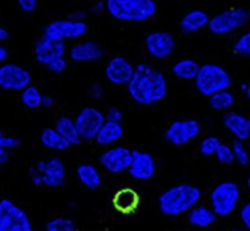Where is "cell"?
<instances>
[{
  "instance_id": "ee69618b",
  "label": "cell",
  "mask_w": 250,
  "mask_h": 231,
  "mask_svg": "<svg viewBox=\"0 0 250 231\" xmlns=\"http://www.w3.org/2000/svg\"><path fill=\"white\" fill-rule=\"evenodd\" d=\"M9 52L5 47L0 44V64L5 63L6 60L8 58Z\"/></svg>"
},
{
  "instance_id": "6da1fadb",
  "label": "cell",
  "mask_w": 250,
  "mask_h": 231,
  "mask_svg": "<svg viewBox=\"0 0 250 231\" xmlns=\"http://www.w3.org/2000/svg\"><path fill=\"white\" fill-rule=\"evenodd\" d=\"M126 87L130 98L142 105L157 104L167 95V83L164 73L146 63L135 66Z\"/></svg>"
},
{
  "instance_id": "f6af8a7d",
  "label": "cell",
  "mask_w": 250,
  "mask_h": 231,
  "mask_svg": "<svg viewBox=\"0 0 250 231\" xmlns=\"http://www.w3.org/2000/svg\"><path fill=\"white\" fill-rule=\"evenodd\" d=\"M9 157H10V155H9L8 151H4V150L0 148V166L6 164L8 161Z\"/></svg>"
},
{
  "instance_id": "4dcf8cb0",
  "label": "cell",
  "mask_w": 250,
  "mask_h": 231,
  "mask_svg": "<svg viewBox=\"0 0 250 231\" xmlns=\"http://www.w3.org/2000/svg\"><path fill=\"white\" fill-rule=\"evenodd\" d=\"M232 50L236 55L245 58L250 57V30L239 35L232 45Z\"/></svg>"
},
{
  "instance_id": "f1b7e54d",
  "label": "cell",
  "mask_w": 250,
  "mask_h": 231,
  "mask_svg": "<svg viewBox=\"0 0 250 231\" xmlns=\"http://www.w3.org/2000/svg\"><path fill=\"white\" fill-rule=\"evenodd\" d=\"M42 92L37 86L29 85L21 92V101L26 108L37 109L41 107L42 99Z\"/></svg>"
},
{
  "instance_id": "c3c4849f",
  "label": "cell",
  "mask_w": 250,
  "mask_h": 231,
  "mask_svg": "<svg viewBox=\"0 0 250 231\" xmlns=\"http://www.w3.org/2000/svg\"><path fill=\"white\" fill-rule=\"evenodd\" d=\"M248 84L245 83V82H243V83L241 84H240V89L242 91V92H245L246 91L247 88H248Z\"/></svg>"
},
{
  "instance_id": "836d02e7",
  "label": "cell",
  "mask_w": 250,
  "mask_h": 231,
  "mask_svg": "<svg viewBox=\"0 0 250 231\" xmlns=\"http://www.w3.org/2000/svg\"><path fill=\"white\" fill-rule=\"evenodd\" d=\"M214 155L221 164L230 165L235 162L234 154L231 146L226 144L222 143Z\"/></svg>"
},
{
  "instance_id": "60d3db41",
  "label": "cell",
  "mask_w": 250,
  "mask_h": 231,
  "mask_svg": "<svg viewBox=\"0 0 250 231\" xmlns=\"http://www.w3.org/2000/svg\"><path fill=\"white\" fill-rule=\"evenodd\" d=\"M29 178H30L31 182L35 186L42 185V176L35 168V167L32 168L29 170Z\"/></svg>"
},
{
  "instance_id": "8fae6325",
  "label": "cell",
  "mask_w": 250,
  "mask_h": 231,
  "mask_svg": "<svg viewBox=\"0 0 250 231\" xmlns=\"http://www.w3.org/2000/svg\"><path fill=\"white\" fill-rule=\"evenodd\" d=\"M82 140H95L105 123V114L95 107L86 106L82 108L74 119Z\"/></svg>"
},
{
  "instance_id": "bcb514c9",
  "label": "cell",
  "mask_w": 250,
  "mask_h": 231,
  "mask_svg": "<svg viewBox=\"0 0 250 231\" xmlns=\"http://www.w3.org/2000/svg\"><path fill=\"white\" fill-rule=\"evenodd\" d=\"M105 8V3H104V1H98L92 7V11L96 14H98V13H101Z\"/></svg>"
},
{
  "instance_id": "2e32d148",
  "label": "cell",
  "mask_w": 250,
  "mask_h": 231,
  "mask_svg": "<svg viewBox=\"0 0 250 231\" xmlns=\"http://www.w3.org/2000/svg\"><path fill=\"white\" fill-rule=\"evenodd\" d=\"M127 171L136 180H149L156 172L155 160L149 153L132 150V161Z\"/></svg>"
},
{
  "instance_id": "4fadbf2b",
  "label": "cell",
  "mask_w": 250,
  "mask_h": 231,
  "mask_svg": "<svg viewBox=\"0 0 250 231\" xmlns=\"http://www.w3.org/2000/svg\"><path fill=\"white\" fill-rule=\"evenodd\" d=\"M132 151L127 147H112L101 154L99 161L102 167L111 173L128 170L131 164Z\"/></svg>"
},
{
  "instance_id": "ac0fdd59",
  "label": "cell",
  "mask_w": 250,
  "mask_h": 231,
  "mask_svg": "<svg viewBox=\"0 0 250 231\" xmlns=\"http://www.w3.org/2000/svg\"><path fill=\"white\" fill-rule=\"evenodd\" d=\"M105 51L101 44L93 41H82L75 44L69 51L70 60L75 63H92L104 57Z\"/></svg>"
},
{
  "instance_id": "b9f144b4",
  "label": "cell",
  "mask_w": 250,
  "mask_h": 231,
  "mask_svg": "<svg viewBox=\"0 0 250 231\" xmlns=\"http://www.w3.org/2000/svg\"><path fill=\"white\" fill-rule=\"evenodd\" d=\"M54 104H55V101L51 95H43L41 107H43L45 109H51L54 106Z\"/></svg>"
},
{
  "instance_id": "1f68e13d",
  "label": "cell",
  "mask_w": 250,
  "mask_h": 231,
  "mask_svg": "<svg viewBox=\"0 0 250 231\" xmlns=\"http://www.w3.org/2000/svg\"><path fill=\"white\" fill-rule=\"evenodd\" d=\"M234 154L235 162L241 166H248L250 164V156L244 141L234 140L231 145Z\"/></svg>"
},
{
  "instance_id": "52a82bcc",
  "label": "cell",
  "mask_w": 250,
  "mask_h": 231,
  "mask_svg": "<svg viewBox=\"0 0 250 231\" xmlns=\"http://www.w3.org/2000/svg\"><path fill=\"white\" fill-rule=\"evenodd\" d=\"M0 231H36L26 211L10 198L0 200Z\"/></svg>"
},
{
  "instance_id": "ab89813d",
  "label": "cell",
  "mask_w": 250,
  "mask_h": 231,
  "mask_svg": "<svg viewBox=\"0 0 250 231\" xmlns=\"http://www.w3.org/2000/svg\"><path fill=\"white\" fill-rule=\"evenodd\" d=\"M88 92L91 98L95 100L101 99L104 95V89L101 84L95 82L89 86Z\"/></svg>"
},
{
  "instance_id": "d4e9b609",
  "label": "cell",
  "mask_w": 250,
  "mask_h": 231,
  "mask_svg": "<svg viewBox=\"0 0 250 231\" xmlns=\"http://www.w3.org/2000/svg\"><path fill=\"white\" fill-rule=\"evenodd\" d=\"M76 175L81 183L89 189H98L102 184L101 173L95 166L89 163L80 165L76 170Z\"/></svg>"
},
{
  "instance_id": "816d5d0a",
  "label": "cell",
  "mask_w": 250,
  "mask_h": 231,
  "mask_svg": "<svg viewBox=\"0 0 250 231\" xmlns=\"http://www.w3.org/2000/svg\"><path fill=\"white\" fill-rule=\"evenodd\" d=\"M230 231H246L242 230V229H232V230Z\"/></svg>"
},
{
  "instance_id": "9c48e42d",
  "label": "cell",
  "mask_w": 250,
  "mask_h": 231,
  "mask_svg": "<svg viewBox=\"0 0 250 231\" xmlns=\"http://www.w3.org/2000/svg\"><path fill=\"white\" fill-rule=\"evenodd\" d=\"M31 83L32 75L25 67L10 63L0 65V89L21 92Z\"/></svg>"
},
{
  "instance_id": "5b68a950",
  "label": "cell",
  "mask_w": 250,
  "mask_h": 231,
  "mask_svg": "<svg viewBox=\"0 0 250 231\" xmlns=\"http://www.w3.org/2000/svg\"><path fill=\"white\" fill-rule=\"evenodd\" d=\"M241 199V188L232 181L216 185L209 195L210 207L217 217L230 215L237 208Z\"/></svg>"
},
{
  "instance_id": "8992f818",
  "label": "cell",
  "mask_w": 250,
  "mask_h": 231,
  "mask_svg": "<svg viewBox=\"0 0 250 231\" xmlns=\"http://www.w3.org/2000/svg\"><path fill=\"white\" fill-rule=\"evenodd\" d=\"M250 20V12L242 7L226 9L210 17L208 29L219 36L230 35L244 27Z\"/></svg>"
},
{
  "instance_id": "f907efd6",
  "label": "cell",
  "mask_w": 250,
  "mask_h": 231,
  "mask_svg": "<svg viewBox=\"0 0 250 231\" xmlns=\"http://www.w3.org/2000/svg\"><path fill=\"white\" fill-rule=\"evenodd\" d=\"M246 186L248 188V190L250 192V175L248 176V179H247Z\"/></svg>"
},
{
  "instance_id": "603a6c76",
  "label": "cell",
  "mask_w": 250,
  "mask_h": 231,
  "mask_svg": "<svg viewBox=\"0 0 250 231\" xmlns=\"http://www.w3.org/2000/svg\"><path fill=\"white\" fill-rule=\"evenodd\" d=\"M124 135V129L121 123L105 120L95 138L97 144L108 146L120 141Z\"/></svg>"
},
{
  "instance_id": "83f0119b",
  "label": "cell",
  "mask_w": 250,
  "mask_h": 231,
  "mask_svg": "<svg viewBox=\"0 0 250 231\" xmlns=\"http://www.w3.org/2000/svg\"><path fill=\"white\" fill-rule=\"evenodd\" d=\"M210 107L216 111H230L235 104V96L229 89L221 91L208 98Z\"/></svg>"
},
{
  "instance_id": "e0dca14e",
  "label": "cell",
  "mask_w": 250,
  "mask_h": 231,
  "mask_svg": "<svg viewBox=\"0 0 250 231\" xmlns=\"http://www.w3.org/2000/svg\"><path fill=\"white\" fill-rule=\"evenodd\" d=\"M65 51V42L51 41L42 36L37 41L34 48L37 62L45 66L56 59L64 57Z\"/></svg>"
},
{
  "instance_id": "681fc988",
  "label": "cell",
  "mask_w": 250,
  "mask_h": 231,
  "mask_svg": "<svg viewBox=\"0 0 250 231\" xmlns=\"http://www.w3.org/2000/svg\"><path fill=\"white\" fill-rule=\"evenodd\" d=\"M245 93V95H246L247 98H248V99L250 101V84H248V88H247Z\"/></svg>"
},
{
  "instance_id": "8d00e7d4",
  "label": "cell",
  "mask_w": 250,
  "mask_h": 231,
  "mask_svg": "<svg viewBox=\"0 0 250 231\" xmlns=\"http://www.w3.org/2000/svg\"><path fill=\"white\" fill-rule=\"evenodd\" d=\"M241 221L245 228V231H250V202L242 206L239 211Z\"/></svg>"
},
{
  "instance_id": "7bdbcfd3",
  "label": "cell",
  "mask_w": 250,
  "mask_h": 231,
  "mask_svg": "<svg viewBox=\"0 0 250 231\" xmlns=\"http://www.w3.org/2000/svg\"><path fill=\"white\" fill-rule=\"evenodd\" d=\"M87 14L86 12L83 10H76L71 13L68 19L71 20L78 21H84V19H86Z\"/></svg>"
},
{
  "instance_id": "7402d4cb",
  "label": "cell",
  "mask_w": 250,
  "mask_h": 231,
  "mask_svg": "<svg viewBox=\"0 0 250 231\" xmlns=\"http://www.w3.org/2000/svg\"><path fill=\"white\" fill-rule=\"evenodd\" d=\"M217 216L210 207L197 205L188 213V221L192 226L198 229H207L212 226Z\"/></svg>"
},
{
  "instance_id": "f5cc1de1",
  "label": "cell",
  "mask_w": 250,
  "mask_h": 231,
  "mask_svg": "<svg viewBox=\"0 0 250 231\" xmlns=\"http://www.w3.org/2000/svg\"><path fill=\"white\" fill-rule=\"evenodd\" d=\"M2 131H1V128H0V135H2Z\"/></svg>"
},
{
  "instance_id": "d6986e66",
  "label": "cell",
  "mask_w": 250,
  "mask_h": 231,
  "mask_svg": "<svg viewBox=\"0 0 250 231\" xmlns=\"http://www.w3.org/2000/svg\"><path fill=\"white\" fill-rule=\"evenodd\" d=\"M227 130L237 141H245L250 136L249 118L236 111L226 112L222 119Z\"/></svg>"
},
{
  "instance_id": "7a4b0ae2",
  "label": "cell",
  "mask_w": 250,
  "mask_h": 231,
  "mask_svg": "<svg viewBox=\"0 0 250 231\" xmlns=\"http://www.w3.org/2000/svg\"><path fill=\"white\" fill-rule=\"evenodd\" d=\"M202 193L195 185L179 184L165 190L158 198L160 212L167 217H177L188 214L198 205Z\"/></svg>"
},
{
  "instance_id": "ffe728a7",
  "label": "cell",
  "mask_w": 250,
  "mask_h": 231,
  "mask_svg": "<svg viewBox=\"0 0 250 231\" xmlns=\"http://www.w3.org/2000/svg\"><path fill=\"white\" fill-rule=\"evenodd\" d=\"M139 204V195L135 189L130 188L120 189L113 198L114 208L122 214H132L138 210Z\"/></svg>"
},
{
  "instance_id": "cb8c5ba5",
  "label": "cell",
  "mask_w": 250,
  "mask_h": 231,
  "mask_svg": "<svg viewBox=\"0 0 250 231\" xmlns=\"http://www.w3.org/2000/svg\"><path fill=\"white\" fill-rule=\"evenodd\" d=\"M54 127L70 146H77L82 142V138L75 120L72 118L67 116H61L57 119Z\"/></svg>"
},
{
  "instance_id": "d590c367",
  "label": "cell",
  "mask_w": 250,
  "mask_h": 231,
  "mask_svg": "<svg viewBox=\"0 0 250 231\" xmlns=\"http://www.w3.org/2000/svg\"><path fill=\"white\" fill-rule=\"evenodd\" d=\"M67 62L64 57H60V58L56 59L54 61L51 62V63L46 66L48 70L53 73L59 74L64 72L67 68Z\"/></svg>"
},
{
  "instance_id": "db71d44e",
  "label": "cell",
  "mask_w": 250,
  "mask_h": 231,
  "mask_svg": "<svg viewBox=\"0 0 250 231\" xmlns=\"http://www.w3.org/2000/svg\"><path fill=\"white\" fill-rule=\"evenodd\" d=\"M250 129V116L249 117Z\"/></svg>"
},
{
  "instance_id": "277c9868",
  "label": "cell",
  "mask_w": 250,
  "mask_h": 231,
  "mask_svg": "<svg viewBox=\"0 0 250 231\" xmlns=\"http://www.w3.org/2000/svg\"><path fill=\"white\" fill-rule=\"evenodd\" d=\"M194 82L197 91L203 96L209 98L217 92L230 89L233 80L230 73L223 66L206 63L201 65Z\"/></svg>"
},
{
  "instance_id": "30bf717a",
  "label": "cell",
  "mask_w": 250,
  "mask_h": 231,
  "mask_svg": "<svg viewBox=\"0 0 250 231\" xmlns=\"http://www.w3.org/2000/svg\"><path fill=\"white\" fill-rule=\"evenodd\" d=\"M201 131V125L196 119H179L172 122L167 126L165 131L164 137L172 145L181 147L197 138Z\"/></svg>"
},
{
  "instance_id": "e575fe53",
  "label": "cell",
  "mask_w": 250,
  "mask_h": 231,
  "mask_svg": "<svg viewBox=\"0 0 250 231\" xmlns=\"http://www.w3.org/2000/svg\"><path fill=\"white\" fill-rule=\"evenodd\" d=\"M20 141L16 137L12 135H0V148L8 151L15 149L20 146Z\"/></svg>"
},
{
  "instance_id": "5bb4252c",
  "label": "cell",
  "mask_w": 250,
  "mask_h": 231,
  "mask_svg": "<svg viewBox=\"0 0 250 231\" xmlns=\"http://www.w3.org/2000/svg\"><path fill=\"white\" fill-rule=\"evenodd\" d=\"M35 168L42 176V185L48 188L61 187L65 181V167L58 157H51L46 160H40Z\"/></svg>"
},
{
  "instance_id": "f546056e",
  "label": "cell",
  "mask_w": 250,
  "mask_h": 231,
  "mask_svg": "<svg viewBox=\"0 0 250 231\" xmlns=\"http://www.w3.org/2000/svg\"><path fill=\"white\" fill-rule=\"evenodd\" d=\"M45 231H78L77 226L72 219L57 217L47 222Z\"/></svg>"
},
{
  "instance_id": "44dd1931",
  "label": "cell",
  "mask_w": 250,
  "mask_h": 231,
  "mask_svg": "<svg viewBox=\"0 0 250 231\" xmlns=\"http://www.w3.org/2000/svg\"><path fill=\"white\" fill-rule=\"evenodd\" d=\"M210 17L205 10L193 9L184 15L179 26L184 34L195 33L208 26Z\"/></svg>"
},
{
  "instance_id": "ba28073f",
  "label": "cell",
  "mask_w": 250,
  "mask_h": 231,
  "mask_svg": "<svg viewBox=\"0 0 250 231\" xmlns=\"http://www.w3.org/2000/svg\"><path fill=\"white\" fill-rule=\"evenodd\" d=\"M88 26L85 21L71 19L53 21L43 29L42 37L51 41L64 42L66 40H75L86 35Z\"/></svg>"
},
{
  "instance_id": "3957f363",
  "label": "cell",
  "mask_w": 250,
  "mask_h": 231,
  "mask_svg": "<svg viewBox=\"0 0 250 231\" xmlns=\"http://www.w3.org/2000/svg\"><path fill=\"white\" fill-rule=\"evenodd\" d=\"M105 9L111 17L125 22H142L157 13L154 0H108Z\"/></svg>"
},
{
  "instance_id": "484cf974",
  "label": "cell",
  "mask_w": 250,
  "mask_h": 231,
  "mask_svg": "<svg viewBox=\"0 0 250 231\" xmlns=\"http://www.w3.org/2000/svg\"><path fill=\"white\" fill-rule=\"evenodd\" d=\"M40 141L45 148L53 151H65L71 146L55 127H46L41 132Z\"/></svg>"
},
{
  "instance_id": "7dc6e473",
  "label": "cell",
  "mask_w": 250,
  "mask_h": 231,
  "mask_svg": "<svg viewBox=\"0 0 250 231\" xmlns=\"http://www.w3.org/2000/svg\"><path fill=\"white\" fill-rule=\"evenodd\" d=\"M9 38V32L7 29L0 26V42L7 41Z\"/></svg>"
},
{
  "instance_id": "4316f807",
  "label": "cell",
  "mask_w": 250,
  "mask_h": 231,
  "mask_svg": "<svg viewBox=\"0 0 250 231\" xmlns=\"http://www.w3.org/2000/svg\"><path fill=\"white\" fill-rule=\"evenodd\" d=\"M201 65L198 62L192 59H182L176 62L171 71L177 79L184 81L195 80L199 72Z\"/></svg>"
},
{
  "instance_id": "9a60e30c",
  "label": "cell",
  "mask_w": 250,
  "mask_h": 231,
  "mask_svg": "<svg viewBox=\"0 0 250 231\" xmlns=\"http://www.w3.org/2000/svg\"><path fill=\"white\" fill-rule=\"evenodd\" d=\"M135 71V67L129 60L122 56H116L107 63L105 76L107 80L114 85H127Z\"/></svg>"
},
{
  "instance_id": "74e56055",
  "label": "cell",
  "mask_w": 250,
  "mask_h": 231,
  "mask_svg": "<svg viewBox=\"0 0 250 231\" xmlns=\"http://www.w3.org/2000/svg\"><path fill=\"white\" fill-rule=\"evenodd\" d=\"M105 116L107 121L117 122V123H121L123 119V114L121 110L115 106L110 107Z\"/></svg>"
},
{
  "instance_id": "d6a6232c",
  "label": "cell",
  "mask_w": 250,
  "mask_h": 231,
  "mask_svg": "<svg viewBox=\"0 0 250 231\" xmlns=\"http://www.w3.org/2000/svg\"><path fill=\"white\" fill-rule=\"evenodd\" d=\"M222 142L216 135H208L201 141L199 146L200 152L204 156H212L217 152Z\"/></svg>"
},
{
  "instance_id": "f35d334b",
  "label": "cell",
  "mask_w": 250,
  "mask_h": 231,
  "mask_svg": "<svg viewBox=\"0 0 250 231\" xmlns=\"http://www.w3.org/2000/svg\"><path fill=\"white\" fill-rule=\"evenodd\" d=\"M19 8L26 13H31L35 11L38 2L36 0H19L18 1Z\"/></svg>"
},
{
  "instance_id": "7c38bea8",
  "label": "cell",
  "mask_w": 250,
  "mask_h": 231,
  "mask_svg": "<svg viewBox=\"0 0 250 231\" xmlns=\"http://www.w3.org/2000/svg\"><path fill=\"white\" fill-rule=\"evenodd\" d=\"M147 53L153 58L163 60L170 57L176 47L174 37L166 31L150 32L145 38Z\"/></svg>"
}]
</instances>
